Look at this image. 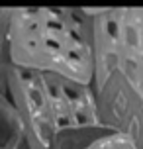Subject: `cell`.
Wrapping results in <instances>:
<instances>
[{
  "mask_svg": "<svg viewBox=\"0 0 143 149\" xmlns=\"http://www.w3.org/2000/svg\"><path fill=\"white\" fill-rule=\"evenodd\" d=\"M2 14H4V8H0V26H2ZM4 71V57H2V47H0V74Z\"/></svg>",
  "mask_w": 143,
  "mask_h": 149,
  "instance_id": "cell-6",
  "label": "cell"
},
{
  "mask_svg": "<svg viewBox=\"0 0 143 149\" xmlns=\"http://www.w3.org/2000/svg\"><path fill=\"white\" fill-rule=\"evenodd\" d=\"M0 149H28L24 124L4 84V71L0 74Z\"/></svg>",
  "mask_w": 143,
  "mask_h": 149,
  "instance_id": "cell-5",
  "label": "cell"
},
{
  "mask_svg": "<svg viewBox=\"0 0 143 149\" xmlns=\"http://www.w3.org/2000/svg\"><path fill=\"white\" fill-rule=\"evenodd\" d=\"M86 10L94 41V77L116 74L143 96V8Z\"/></svg>",
  "mask_w": 143,
  "mask_h": 149,
  "instance_id": "cell-3",
  "label": "cell"
},
{
  "mask_svg": "<svg viewBox=\"0 0 143 149\" xmlns=\"http://www.w3.org/2000/svg\"><path fill=\"white\" fill-rule=\"evenodd\" d=\"M4 84L24 124L28 149H51L53 139L67 130L102 124L92 84L18 69L6 61Z\"/></svg>",
  "mask_w": 143,
  "mask_h": 149,
  "instance_id": "cell-2",
  "label": "cell"
},
{
  "mask_svg": "<svg viewBox=\"0 0 143 149\" xmlns=\"http://www.w3.org/2000/svg\"><path fill=\"white\" fill-rule=\"evenodd\" d=\"M0 47L12 67L92 84L94 41L86 8H4Z\"/></svg>",
  "mask_w": 143,
  "mask_h": 149,
  "instance_id": "cell-1",
  "label": "cell"
},
{
  "mask_svg": "<svg viewBox=\"0 0 143 149\" xmlns=\"http://www.w3.org/2000/svg\"><path fill=\"white\" fill-rule=\"evenodd\" d=\"M51 149H139L128 134L104 124H92L59 134Z\"/></svg>",
  "mask_w": 143,
  "mask_h": 149,
  "instance_id": "cell-4",
  "label": "cell"
}]
</instances>
